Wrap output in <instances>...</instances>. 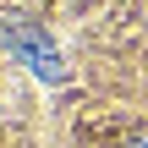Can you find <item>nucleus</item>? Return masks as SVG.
I'll return each instance as SVG.
<instances>
[{
	"label": "nucleus",
	"instance_id": "f257e3e1",
	"mask_svg": "<svg viewBox=\"0 0 148 148\" xmlns=\"http://www.w3.org/2000/svg\"><path fill=\"white\" fill-rule=\"evenodd\" d=\"M126 148H148V132H137V137H126Z\"/></svg>",
	"mask_w": 148,
	"mask_h": 148
}]
</instances>
